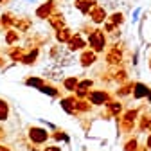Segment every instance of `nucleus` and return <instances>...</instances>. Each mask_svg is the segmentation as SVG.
Masks as SVG:
<instances>
[{"instance_id": "e433bc0d", "label": "nucleus", "mask_w": 151, "mask_h": 151, "mask_svg": "<svg viewBox=\"0 0 151 151\" xmlns=\"http://www.w3.org/2000/svg\"><path fill=\"white\" fill-rule=\"evenodd\" d=\"M0 151H13L9 146H6V144H0Z\"/></svg>"}, {"instance_id": "6ab92c4d", "label": "nucleus", "mask_w": 151, "mask_h": 151, "mask_svg": "<svg viewBox=\"0 0 151 151\" xmlns=\"http://www.w3.org/2000/svg\"><path fill=\"white\" fill-rule=\"evenodd\" d=\"M139 131H149V124H151V115H147V113H142V115H139Z\"/></svg>"}, {"instance_id": "f8f14e48", "label": "nucleus", "mask_w": 151, "mask_h": 151, "mask_svg": "<svg viewBox=\"0 0 151 151\" xmlns=\"http://www.w3.org/2000/svg\"><path fill=\"white\" fill-rule=\"evenodd\" d=\"M76 103H78V99H76V97H63L60 101V106H61L63 111L68 113V115H79L78 110H76Z\"/></svg>"}, {"instance_id": "c9c22d12", "label": "nucleus", "mask_w": 151, "mask_h": 151, "mask_svg": "<svg viewBox=\"0 0 151 151\" xmlns=\"http://www.w3.org/2000/svg\"><path fill=\"white\" fill-rule=\"evenodd\" d=\"M6 135H7V133H6V129H4L2 126H0V140H2V139H6Z\"/></svg>"}, {"instance_id": "393cba45", "label": "nucleus", "mask_w": 151, "mask_h": 151, "mask_svg": "<svg viewBox=\"0 0 151 151\" xmlns=\"http://www.w3.org/2000/svg\"><path fill=\"white\" fill-rule=\"evenodd\" d=\"M7 119H9V104L4 99H0V122H6Z\"/></svg>"}, {"instance_id": "20e7f679", "label": "nucleus", "mask_w": 151, "mask_h": 151, "mask_svg": "<svg viewBox=\"0 0 151 151\" xmlns=\"http://www.w3.org/2000/svg\"><path fill=\"white\" fill-rule=\"evenodd\" d=\"M27 137H29L31 144H34V146H43V144H47V140L50 139V133H49L45 128L31 126V128L27 129Z\"/></svg>"}, {"instance_id": "1a4fd4ad", "label": "nucleus", "mask_w": 151, "mask_h": 151, "mask_svg": "<svg viewBox=\"0 0 151 151\" xmlns=\"http://www.w3.org/2000/svg\"><path fill=\"white\" fill-rule=\"evenodd\" d=\"M88 16H90V20H92L93 24H104V22L108 20L106 9H104L103 6H99V4H96V6H93V7L90 9Z\"/></svg>"}, {"instance_id": "a211bd4d", "label": "nucleus", "mask_w": 151, "mask_h": 151, "mask_svg": "<svg viewBox=\"0 0 151 151\" xmlns=\"http://www.w3.org/2000/svg\"><path fill=\"white\" fill-rule=\"evenodd\" d=\"M72 31L68 29V27H63V29H60V31H56V40H58V43H68V40L72 38Z\"/></svg>"}, {"instance_id": "423d86ee", "label": "nucleus", "mask_w": 151, "mask_h": 151, "mask_svg": "<svg viewBox=\"0 0 151 151\" xmlns=\"http://www.w3.org/2000/svg\"><path fill=\"white\" fill-rule=\"evenodd\" d=\"M88 101L93 106H106L111 101V97H110V93L106 90H92L88 93Z\"/></svg>"}, {"instance_id": "6e6552de", "label": "nucleus", "mask_w": 151, "mask_h": 151, "mask_svg": "<svg viewBox=\"0 0 151 151\" xmlns=\"http://www.w3.org/2000/svg\"><path fill=\"white\" fill-rule=\"evenodd\" d=\"M85 47H86V40L83 38V34H81V32H76V34H72V38H70V40H68V43H67V49H68L70 52L85 50Z\"/></svg>"}, {"instance_id": "0eeeda50", "label": "nucleus", "mask_w": 151, "mask_h": 151, "mask_svg": "<svg viewBox=\"0 0 151 151\" xmlns=\"http://www.w3.org/2000/svg\"><path fill=\"white\" fill-rule=\"evenodd\" d=\"M133 99H137V101H140V99H147L149 103H151V88L147 86V85H144V83H140V81H137V83H133Z\"/></svg>"}, {"instance_id": "f3484780", "label": "nucleus", "mask_w": 151, "mask_h": 151, "mask_svg": "<svg viewBox=\"0 0 151 151\" xmlns=\"http://www.w3.org/2000/svg\"><path fill=\"white\" fill-rule=\"evenodd\" d=\"M38 54H40V50H38V47H34V49L24 52V56H22L20 61H22L24 65H32V63L36 61V58H38Z\"/></svg>"}, {"instance_id": "5701e85b", "label": "nucleus", "mask_w": 151, "mask_h": 151, "mask_svg": "<svg viewBox=\"0 0 151 151\" xmlns=\"http://www.w3.org/2000/svg\"><path fill=\"white\" fill-rule=\"evenodd\" d=\"M113 81H117L119 85H124L128 81V74L124 68H117L115 72H113Z\"/></svg>"}, {"instance_id": "bb28decb", "label": "nucleus", "mask_w": 151, "mask_h": 151, "mask_svg": "<svg viewBox=\"0 0 151 151\" xmlns=\"http://www.w3.org/2000/svg\"><path fill=\"white\" fill-rule=\"evenodd\" d=\"M25 85H27V86H32V88H36V90H40V88L45 85V81H43L42 78H27V79H25Z\"/></svg>"}, {"instance_id": "7c9ffc66", "label": "nucleus", "mask_w": 151, "mask_h": 151, "mask_svg": "<svg viewBox=\"0 0 151 151\" xmlns=\"http://www.w3.org/2000/svg\"><path fill=\"white\" fill-rule=\"evenodd\" d=\"M16 42H18V32L9 31V32L6 34V43H7V45H13V43H16Z\"/></svg>"}, {"instance_id": "dca6fc26", "label": "nucleus", "mask_w": 151, "mask_h": 151, "mask_svg": "<svg viewBox=\"0 0 151 151\" xmlns=\"http://www.w3.org/2000/svg\"><path fill=\"white\" fill-rule=\"evenodd\" d=\"M76 7L79 9V13H83V14H88L90 13V9L96 6V0H76Z\"/></svg>"}, {"instance_id": "ea45409f", "label": "nucleus", "mask_w": 151, "mask_h": 151, "mask_svg": "<svg viewBox=\"0 0 151 151\" xmlns=\"http://www.w3.org/2000/svg\"><path fill=\"white\" fill-rule=\"evenodd\" d=\"M27 2H36V0H27Z\"/></svg>"}, {"instance_id": "72a5a7b5", "label": "nucleus", "mask_w": 151, "mask_h": 151, "mask_svg": "<svg viewBox=\"0 0 151 151\" xmlns=\"http://www.w3.org/2000/svg\"><path fill=\"white\" fill-rule=\"evenodd\" d=\"M42 151H63V149H61L60 146H56V144H54V146H47V147H43Z\"/></svg>"}, {"instance_id": "7ed1b4c3", "label": "nucleus", "mask_w": 151, "mask_h": 151, "mask_svg": "<svg viewBox=\"0 0 151 151\" xmlns=\"http://www.w3.org/2000/svg\"><path fill=\"white\" fill-rule=\"evenodd\" d=\"M106 32L101 31V29H93L90 34H88V40H86V45L93 50V52H104L106 49Z\"/></svg>"}, {"instance_id": "a878e982", "label": "nucleus", "mask_w": 151, "mask_h": 151, "mask_svg": "<svg viewBox=\"0 0 151 151\" xmlns=\"http://www.w3.org/2000/svg\"><path fill=\"white\" fill-rule=\"evenodd\" d=\"M78 99V97H76ZM76 110H78V113H88L92 110V104L86 103L85 99H78V103H76Z\"/></svg>"}, {"instance_id": "a19ab883", "label": "nucleus", "mask_w": 151, "mask_h": 151, "mask_svg": "<svg viewBox=\"0 0 151 151\" xmlns=\"http://www.w3.org/2000/svg\"><path fill=\"white\" fill-rule=\"evenodd\" d=\"M149 133H151V124H149Z\"/></svg>"}, {"instance_id": "58836bf2", "label": "nucleus", "mask_w": 151, "mask_h": 151, "mask_svg": "<svg viewBox=\"0 0 151 151\" xmlns=\"http://www.w3.org/2000/svg\"><path fill=\"white\" fill-rule=\"evenodd\" d=\"M0 67H4V60L2 58H0Z\"/></svg>"}, {"instance_id": "9d476101", "label": "nucleus", "mask_w": 151, "mask_h": 151, "mask_svg": "<svg viewBox=\"0 0 151 151\" xmlns=\"http://www.w3.org/2000/svg\"><path fill=\"white\" fill-rule=\"evenodd\" d=\"M96 61H97V52H93L92 49H85V50H81V56H79V65H81L83 68L92 67Z\"/></svg>"}, {"instance_id": "f704fd0d", "label": "nucleus", "mask_w": 151, "mask_h": 151, "mask_svg": "<svg viewBox=\"0 0 151 151\" xmlns=\"http://www.w3.org/2000/svg\"><path fill=\"white\" fill-rule=\"evenodd\" d=\"M146 147H147V151H151V133H149L147 139H146Z\"/></svg>"}, {"instance_id": "473e14b6", "label": "nucleus", "mask_w": 151, "mask_h": 151, "mask_svg": "<svg viewBox=\"0 0 151 151\" xmlns=\"http://www.w3.org/2000/svg\"><path fill=\"white\" fill-rule=\"evenodd\" d=\"M16 25H18V29H20V31H27L29 29V20H24V22H16Z\"/></svg>"}, {"instance_id": "cd10ccee", "label": "nucleus", "mask_w": 151, "mask_h": 151, "mask_svg": "<svg viewBox=\"0 0 151 151\" xmlns=\"http://www.w3.org/2000/svg\"><path fill=\"white\" fill-rule=\"evenodd\" d=\"M108 20H110L113 25L121 27V25L124 24V14H122V13H113V14H110V16H108Z\"/></svg>"}, {"instance_id": "9b49d317", "label": "nucleus", "mask_w": 151, "mask_h": 151, "mask_svg": "<svg viewBox=\"0 0 151 151\" xmlns=\"http://www.w3.org/2000/svg\"><path fill=\"white\" fill-rule=\"evenodd\" d=\"M92 86H93V81H92V79H83V81H79L78 88H76V97H78V99H86Z\"/></svg>"}, {"instance_id": "2f4dec72", "label": "nucleus", "mask_w": 151, "mask_h": 151, "mask_svg": "<svg viewBox=\"0 0 151 151\" xmlns=\"http://www.w3.org/2000/svg\"><path fill=\"white\" fill-rule=\"evenodd\" d=\"M9 56H11L13 61H20L22 56H24V50H22V49H13V50L9 52Z\"/></svg>"}, {"instance_id": "f257e3e1", "label": "nucleus", "mask_w": 151, "mask_h": 151, "mask_svg": "<svg viewBox=\"0 0 151 151\" xmlns=\"http://www.w3.org/2000/svg\"><path fill=\"white\" fill-rule=\"evenodd\" d=\"M49 56L58 67H68L74 63V52H70L67 47H61V45H54Z\"/></svg>"}, {"instance_id": "39448f33", "label": "nucleus", "mask_w": 151, "mask_h": 151, "mask_svg": "<svg viewBox=\"0 0 151 151\" xmlns=\"http://www.w3.org/2000/svg\"><path fill=\"white\" fill-rule=\"evenodd\" d=\"M124 60V52H122V45L121 43H113L108 50H106V63L110 67H119Z\"/></svg>"}, {"instance_id": "f03ea898", "label": "nucleus", "mask_w": 151, "mask_h": 151, "mask_svg": "<svg viewBox=\"0 0 151 151\" xmlns=\"http://www.w3.org/2000/svg\"><path fill=\"white\" fill-rule=\"evenodd\" d=\"M137 121H139V110H126L122 115L117 119V126L122 133H131L137 126Z\"/></svg>"}, {"instance_id": "ddd939ff", "label": "nucleus", "mask_w": 151, "mask_h": 151, "mask_svg": "<svg viewBox=\"0 0 151 151\" xmlns=\"http://www.w3.org/2000/svg\"><path fill=\"white\" fill-rule=\"evenodd\" d=\"M47 20H49V24H50V27H52L54 31H60V29L65 27V18H63V14H60V13H52Z\"/></svg>"}, {"instance_id": "aec40b11", "label": "nucleus", "mask_w": 151, "mask_h": 151, "mask_svg": "<svg viewBox=\"0 0 151 151\" xmlns=\"http://www.w3.org/2000/svg\"><path fill=\"white\" fill-rule=\"evenodd\" d=\"M78 85H79V79L76 78V76H72V78H65V79H63V86H65L67 92H76Z\"/></svg>"}, {"instance_id": "2eb2a0df", "label": "nucleus", "mask_w": 151, "mask_h": 151, "mask_svg": "<svg viewBox=\"0 0 151 151\" xmlns=\"http://www.w3.org/2000/svg\"><path fill=\"white\" fill-rule=\"evenodd\" d=\"M52 13H54V2H47V4H43V6H40L36 9L38 18H49Z\"/></svg>"}, {"instance_id": "b1692460", "label": "nucleus", "mask_w": 151, "mask_h": 151, "mask_svg": "<svg viewBox=\"0 0 151 151\" xmlns=\"http://www.w3.org/2000/svg\"><path fill=\"white\" fill-rule=\"evenodd\" d=\"M50 137H52L54 140H58V142H65V144H68V142H70V137L65 133V131H61V129H54Z\"/></svg>"}, {"instance_id": "4be33fe9", "label": "nucleus", "mask_w": 151, "mask_h": 151, "mask_svg": "<svg viewBox=\"0 0 151 151\" xmlns=\"http://www.w3.org/2000/svg\"><path fill=\"white\" fill-rule=\"evenodd\" d=\"M40 92L45 93V96H49V97H58L60 96V90L56 88V86H52V85H47V83L40 88Z\"/></svg>"}, {"instance_id": "4c0bfd02", "label": "nucleus", "mask_w": 151, "mask_h": 151, "mask_svg": "<svg viewBox=\"0 0 151 151\" xmlns=\"http://www.w3.org/2000/svg\"><path fill=\"white\" fill-rule=\"evenodd\" d=\"M147 67H149V70H151V58H149V61H147Z\"/></svg>"}, {"instance_id": "c85d7f7f", "label": "nucleus", "mask_w": 151, "mask_h": 151, "mask_svg": "<svg viewBox=\"0 0 151 151\" xmlns=\"http://www.w3.org/2000/svg\"><path fill=\"white\" fill-rule=\"evenodd\" d=\"M124 151H139V140L137 139H129L124 144Z\"/></svg>"}, {"instance_id": "c756f323", "label": "nucleus", "mask_w": 151, "mask_h": 151, "mask_svg": "<svg viewBox=\"0 0 151 151\" xmlns=\"http://www.w3.org/2000/svg\"><path fill=\"white\" fill-rule=\"evenodd\" d=\"M142 14H144V9H142V7H135V9H133V13H131V22H133V24L140 22Z\"/></svg>"}, {"instance_id": "412c9836", "label": "nucleus", "mask_w": 151, "mask_h": 151, "mask_svg": "<svg viewBox=\"0 0 151 151\" xmlns=\"http://www.w3.org/2000/svg\"><path fill=\"white\" fill-rule=\"evenodd\" d=\"M131 92H133V83H124V85H121V86L117 88L115 96H117V97H128Z\"/></svg>"}, {"instance_id": "4468645a", "label": "nucleus", "mask_w": 151, "mask_h": 151, "mask_svg": "<svg viewBox=\"0 0 151 151\" xmlns=\"http://www.w3.org/2000/svg\"><path fill=\"white\" fill-rule=\"evenodd\" d=\"M106 110H108V113H110L111 117H121L124 106H122L121 101H110V103L106 104Z\"/></svg>"}]
</instances>
